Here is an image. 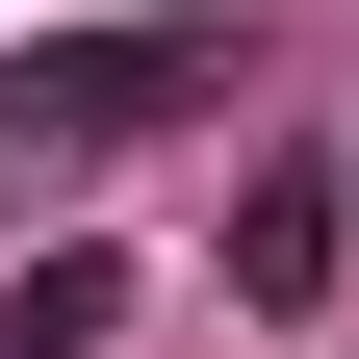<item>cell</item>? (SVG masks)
Wrapping results in <instances>:
<instances>
[{"instance_id": "obj_1", "label": "cell", "mask_w": 359, "mask_h": 359, "mask_svg": "<svg viewBox=\"0 0 359 359\" xmlns=\"http://www.w3.org/2000/svg\"><path fill=\"white\" fill-rule=\"evenodd\" d=\"M205 103V26H26L0 52V128L26 154H103V128H180Z\"/></svg>"}, {"instance_id": "obj_2", "label": "cell", "mask_w": 359, "mask_h": 359, "mask_svg": "<svg viewBox=\"0 0 359 359\" xmlns=\"http://www.w3.org/2000/svg\"><path fill=\"white\" fill-rule=\"evenodd\" d=\"M308 283H334V154H283L231 205V308H308Z\"/></svg>"}, {"instance_id": "obj_3", "label": "cell", "mask_w": 359, "mask_h": 359, "mask_svg": "<svg viewBox=\"0 0 359 359\" xmlns=\"http://www.w3.org/2000/svg\"><path fill=\"white\" fill-rule=\"evenodd\" d=\"M0 359H128V257H26V283H0Z\"/></svg>"}]
</instances>
